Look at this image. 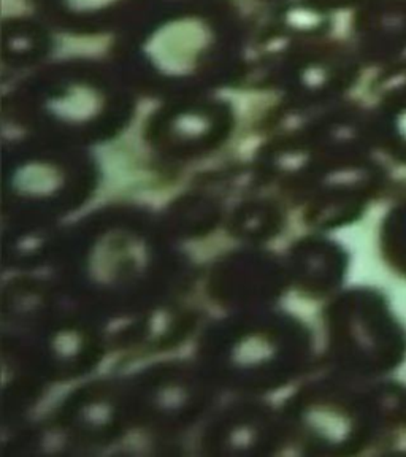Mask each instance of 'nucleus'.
<instances>
[{
  "label": "nucleus",
  "instance_id": "nucleus-1",
  "mask_svg": "<svg viewBox=\"0 0 406 457\" xmlns=\"http://www.w3.org/2000/svg\"><path fill=\"white\" fill-rule=\"evenodd\" d=\"M370 51L378 57H397L406 51V0H378L365 24Z\"/></svg>",
  "mask_w": 406,
  "mask_h": 457
},
{
  "label": "nucleus",
  "instance_id": "nucleus-2",
  "mask_svg": "<svg viewBox=\"0 0 406 457\" xmlns=\"http://www.w3.org/2000/svg\"><path fill=\"white\" fill-rule=\"evenodd\" d=\"M399 128H402L400 130H402V134L406 137V108L402 112V116H400Z\"/></svg>",
  "mask_w": 406,
  "mask_h": 457
}]
</instances>
